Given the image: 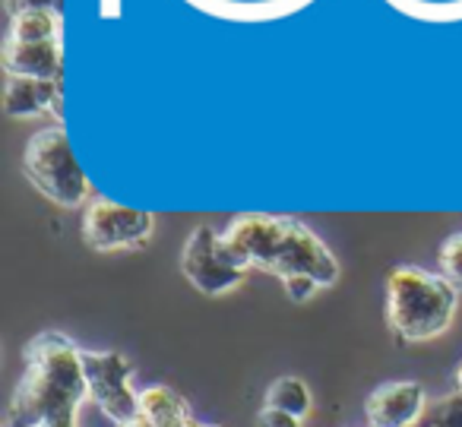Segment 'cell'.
Returning a JSON list of instances; mask_svg holds the SVG:
<instances>
[{"mask_svg":"<svg viewBox=\"0 0 462 427\" xmlns=\"http://www.w3.org/2000/svg\"><path fill=\"white\" fill-rule=\"evenodd\" d=\"M437 263H440V275H443V279L462 292V231L449 235L447 241L440 244Z\"/></svg>","mask_w":462,"mask_h":427,"instance_id":"obj_15","label":"cell"},{"mask_svg":"<svg viewBox=\"0 0 462 427\" xmlns=\"http://www.w3.org/2000/svg\"><path fill=\"white\" fill-rule=\"evenodd\" d=\"M367 427H371V424H367Z\"/></svg>","mask_w":462,"mask_h":427,"instance_id":"obj_23","label":"cell"},{"mask_svg":"<svg viewBox=\"0 0 462 427\" xmlns=\"http://www.w3.org/2000/svg\"><path fill=\"white\" fill-rule=\"evenodd\" d=\"M257 427H304V421L295 418V414H289V412H282V408L263 405L257 412Z\"/></svg>","mask_w":462,"mask_h":427,"instance_id":"obj_17","label":"cell"},{"mask_svg":"<svg viewBox=\"0 0 462 427\" xmlns=\"http://www.w3.org/2000/svg\"><path fill=\"white\" fill-rule=\"evenodd\" d=\"M58 10L60 14V0H7V10L10 14H23V10Z\"/></svg>","mask_w":462,"mask_h":427,"instance_id":"obj_18","label":"cell"},{"mask_svg":"<svg viewBox=\"0 0 462 427\" xmlns=\"http://www.w3.org/2000/svg\"><path fill=\"white\" fill-rule=\"evenodd\" d=\"M282 288L295 304H304L320 292V282H314L310 275H289V279H282Z\"/></svg>","mask_w":462,"mask_h":427,"instance_id":"obj_16","label":"cell"},{"mask_svg":"<svg viewBox=\"0 0 462 427\" xmlns=\"http://www.w3.org/2000/svg\"><path fill=\"white\" fill-rule=\"evenodd\" d=\"M263 405L270 408H282V412L295 414V418H308L310 408H314V395H310L308 383L298 380V376H279L266 386Z\"/></svg>","mask_w":462,"mask_h":427,"instance_id":"obj_12","label":"cell"},{"mask_svg":"<svg viewBox=\"0 0 462 427\" xmlns=\"http://www.w3.org/2000/svg\"><path fill=\"white\" fill-rule=\"evenodd\" d=\"M180 273L199 294L218 298V294L235 292L245 282L247 269H241L228 256L222 231H216L212 225H197L180 247Z\"/></svg>","mask_w":462,"mask_h":427,"instance_id":"obj_7","label":"cell"},{"mask_svg":"<svg viewBox=\"0 0 462 427\" xmlns=\"http://www.w3.org/2000/svg\"><path fill=\"white\" fill-rule=\"evenodd\" d=\"M23 172L42 197L64 209H77L92 197L89 178L77 162L70 136L60 124L42 127L39 134L29 136L26 149H23Z\"/></svg>","mask_w":462,"mask_h":427,"instance_id":"obj_4","label":"cell"},{"mask_svg":"<svg viewBox=\"0 0 462 427\" xmlns=\"http://www.w3.org/2000/svg\"><path fill=\"white\" fill-rule=\"evenodd\" d=\"M155 218L146 209L115 203L108 197L89 200L83 212V241L96 254H115V250H140L152 241Z\"/></svg>","mask_w":462,"mask_h":427,"instance_id":"obj_6","label":"cell"},{"mask_svg":"<svg viewBox=\"0 0 462 427\" xmlns=\"http://www.w3.org/2000/svg\"><path fill=\"white\" fill-rule=\"evenodd\" d=\"M140 414L152 427H187L193 421L187 399L165 383H152V386L140 389Z\"/></svg>","mask_w":462,"mask_h":427,"instance_id":"obj_11","label":"cell"},{"mask_svg":"<svg viewBox=\"0 0 462 427\" xmlns=\"http://www.w3.org/2000/svg\"><path fill=\"white\" fill-rule=\"evenodd\" d=\"M83 370L89 402L115 424L140 418V389H134V364L121 351H86Z\"/></svg>","mask_w":462,"mask_h":427,"instance_id":"obj_5","label":"cell"},{"mask_svg":"<svg viewBox=\"0 0 462 427\" xmlns=\"http://www.w3.org/2000/svg\"><path fill=\"white\" fill-rule=\"evenodd\" d=\"M7 39L14 42H51L60 39V14L58 10H23L10 23Z\"/></svg>","mask_w":462,"mask_h":427,"instance_id":"obj_13","label":"cell"},{"mask_svg":"<svg viewBox=\"0 0 462 427\" xmlns=\"http://www.w3.org/2000/svg\"><path fill=\"white\" fill-rule=\"evenodd\" d=\"M459 288L424 266H396L386 275V323L399 342H430L453 326Z\"/></svg>","mask_w":462,"mask_h":427,"instance_id":"obj_3","label":"cell"},{"mask_svg":"<svg viewBox=\"0 0 462 427\" xmlns=\"http://www.w3.org/2000/svg\"><path fill=\"white\" fill-rule=\"evenodd\" d=\"M89 399L83 348L58 330H42L23 348V376L4 414V427H67Z\"/></svg>","mask_w":462,"mask_h":427,"instance_id":"obj_1","label":"cell"},{"mask_svg":"<svg viewBox=\"0 0 462 427\" xmlns=\"http://www.w3.org/2000/svg\"><path fill=\"white\" fill-rule=\"evenodd\" d=\"M456 389H462V364L456 367Z\"/></svg>","mask_w":462,"mask_h":427,"instance_id":"obj_21","label":"cell"},{"mask_svg":"<svg viewBox=\"0 0 462 427\" xmlns=\"http://www.w3.org/2000/svg\"><path fill=\"white\" fill-rule=\"evenodd\" d=\"M67 427H77V424H67Z\"/></svg>","mask_w":462,"mask_h":427,"instance_id":"obj_22","label":"cell"},{"mask_svg":"<svg viewBox=\"0 0 462 427\" xmlns=\"http://www.w3.org/2000/svg\"><path fill=\"white\" fill-rule=\"evenodd\" d=\"M117 427H152V424H149V421H146V418H143V414H140V418L127 421V424H117Z\"/></svg>","mask_w":462,"mask_h":427,"instance_id":"obj_19","label":"cell"},{"mask_svg":"<svg viewBox=\"0 0 462 427\" xmlns=\"http://www.w3.org/2000/svg\"><path fill=\"white\" fill-rule=\"evenodd\" d=\"M60 39L51 42H14L4 39V73L7 77H32V79H60Z\"/></svg>","mask_w":462,"mask_h":427,"instance_id":"obj_9","label":"cell"},{"mask_svg":"<svg viewBox=\"0 0 462 427\" xmlns=\"http://www.w3.org/2000/svg\"><path fill=\"white\" fill-rule=\"evenodd\" d=\"M428 408V393L418 380L380 383L365 402L371 427H415Z\"/></svg>","mask_w":462,"mask_h":427,"instance_id":"obj_8","label":"cell"},{"mask_svg":"<svg viewBox=\"0 0 462 427\" xmlns=\"http://www.w3.org/2000/svg\"><path fill=\"white\" fill-rule=\"evenodd\" d=\"M60 108V79L7 77L4 79V111L10 117H39Z\"/></svg>","mask_w":462,"mask_h":427,"instance_id":"obj_10","label":"cell"},{"mask_svg":"<svg viewBox=\"0 0 462 427\" xmlns=\"http://www.w3.org/2000/svg\"><path fill=\"white\" fill-rule=\"evenodd\" d=\"M222 244L228 256L241 269H260V273L279 275H310L329 288L339 282V260L327 247L320 235L301 218L291 216H266V212H245L222 228Z\"/></svg>","mask_w":462,"mask_h":427,"instance_id":"obj_2","label":"cell"},{"mask_svg":"<svg viewBox=\"0 0 462 427\" xmlns=\"http://www.w3.org/2000/svg\"><path fill=\"white\" fill-rule=\"evenodd\" d=\"M187 427H222V424H206V421H197V418H193Z\"/></svg>","mask_w":462,"mask_h":427,"instance_id":"obj_20","label":"cell"},{"mask_svg":"<svg viewBox=\"0 0 462 427\" xmlns=\"http://www.w3.org/2000/svg\"><path fill=\"white\" fill-rule=\"evenodd\" d=\"M415 427H462V389L430 399Z\"/></svg>","mask_w":462,"mask_h":427,"instance_id":"obj_14","label":"cell"}]
</instances>
